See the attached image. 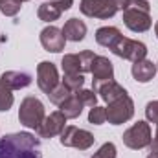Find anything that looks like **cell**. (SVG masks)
<instances>
[{"label": "cell", "mask_w": 158, "mask_h": 158, "mask_svg": "<svg viewBox=\"0 0 158 158\" xmlns=\"http://www.w3.org/2000/svg\"><path fill=\"white\" fill-rule=\"evenodd\" d=\"M61 83L70 90V92H77L85 85V74H63Z\"/></svg>", "instance_id": "cell-21"}, {"label": "cell", "mask_w": 158, "mask_h": 158, "mask_svg": "<svg viewBox=\"0 0 158 158\" xmlns=\"http://www.w3.org/2000/svg\"><path fill=\"white\" fill-rule=\"evenodd\" d=\"M83 103H81V99H79L77 96H76V92L70 96V98H66L61 105H59V110L64 114V118L66 119H76L81 116V112H83Z\"/></svg>", "instance_id": "cell-18"}, {"label": "cell", "mask_w": 158, "mask_h": 158, "mask_svg": "<svg viewBox=\"0 0 158 158\" xmlns=\"http://www.w3.org/2000/svg\"><path fill=\"white\" fill-rule=\"evenodd\" d=\"M79 9H81V13L85 17L101 19V20L112 19L116 15V7L109 0H81Z\"/></svg>", "instance_id": "cell-7"}, {"label": "cell", "mask_w": 158, "mask_h": 158, "mask_svg": "<svg viewBox=\"0 0 158 158\" xmlns=\"http://www.w3.org/2000/svg\"><path fill=\"white\" fill-rule=\"evenodd\" d=\"M0 158H42L40 138L31 132H13L0 138Z\"/></svg>", "instance_id": "cell-1"}, {"label": "cell", "mask_w": 158, "mask_h": 158, "mask_svg": "<svg viewBox=\"0 0 158 158\" xmlns=\"http://www.w3.org/2000/svg\"><path fill=\"white\" fill-rule=\"evenodd\" d=\"M61 68H63V74H83L77 53H66L61 59Z\"/></svg>", "instance_id": "cell-20"}, {"label": "cell", "mask_w": 158, "mask_h": 158, "mask_svg": "<svg viewBox=\"0 0 158 158\" xmlns=\"http://www.w3.org/2000/svg\"><path fill=\"white\" fill-rule=\"evenodd\" d=\"M76 96H77L79 99H81V103L85 105V107H96V103H98V96H96V92L94 90H86V88H81L76 92Z\"/></svg>", "instance_id": "cell-24"}, {"label": "cell", "mask_w": 158, "mask_h": 158, "mask_svg": "<svg viewBox=\"0 0 158 158\" xmlns=\"http://www.w3.org/2000/svg\"><path fill=\"white\" fill-rule=\"evenodd\" d=\"M147 158H158V151H151V153H149V156Z\"/></svg>", "instance_id": "cell-33"}, {"label": "cell", "mask_w": 158, "mask_h": 158, "mask_svg": "<svg viewBox=\"0 0 158 158\" xmlns=\"http://www.w3.org/2000/svg\"><path fill=\"white\" fill-rule=\"evenodd\" d=\"M2 83L6 86H9L11 90H20V88H26L31 85V76L26 74V72H17V70H7L4 72L2 76Z\"/></svg>", "instance_id": "cell-15"}, {"label": "cell", "mask_w": 158, "mask_h": 158, "mask_svg": "<svg viewBox=\"0 0 158 158\" xmlns=\"http://www.w3.org/2000/svg\"><path fill=\"white\" fill-rule=\"evenodd\" d=\"M109 2L116 7V11H119V9L123 11V9L127 7V4H129V0H109Z\"/></svg>", "instance_id": "cell-31"}, {"label": "cell", "mask_w": 158, "mask_h": 158, "mask_svg": "<svg viewBox=\"0 0 158 158\" xmlns=\"http://www.w3.org/2000/svg\"><path fill=\"white\" fill-rule=\"evenodd\" d=\"M110 52H112L114 55L121 57V59L131 61V63H136V61H142V59L147 57V46H145L143 42L129 39V37H123V35L112 44Z\"/></svg>", "instance_id": "cell-3"}, {"label": "cell", "mask_w": 158, "mask_h": 158, "mask_svg": "<svg viewBox=\"0 0 158 158\" xmlns=\"http://www.w3.org/2000/svg\"><path fill=\"white\" fill-rule=\"evenodd\" d=\"M145 118H147V121L158 125V99L156 101H149L145 105Z\"/></svg>", "instance_id": "cell-29"}, {"label": "cell", "mask_w": 158, "mask_h": 158, "mask_svg": "<svg viewBox=\"0 0 158 158\" xmlns=\"http://www.w3.org/2000/svg\"><path fill=\"white\" fill-rule=\"evenodd\" d=\"M13 101H15L13 90L9 86H6L2 83V79H0V112H7L13 107Z\"/></svg>", "instance_id": "cell-22"}, {"label": "cell", "mask_w": 158, "mask_h": 158, "mask_svg": "<svg viewBox=\"0 0 158 158\" xmlns=\"http://www.w3.org/2000/svg\"><path fill=\"white\" fill-rule=\"evenodd\" d=\"M123 24L134 33H143L151 28L153 20H151L149 13L134 9V7H127V9H123Z\"/></svg>", "instance_id": "cell-9"}, {"label": "cell", "mask_w": 158, "mask_h": 158, "mask_svg": "<svg viewBox=\"0 0 158 158\" xmlns=\"http://www.w3.org/2000/svg\"><path fill=\"white\" fill-rule=\"evenodd\" d=\"M2 2H4V0H0V4H2Z\"/></svg>", "instance_id": "cell-37"}, {"label": "cell", "mask_w": 158, "mask_h": 158, "mask_svg": "<svg viewBox=\"0 0 158 158\" xmlns=\"http://www.w3.org/2000/svg\"><path fill=\"white\" fill-rule=\"evenodd\" d=\"M61 15H63V9H61L59 0H46L37 9V17L42 22H55V20H59Z\"/></svg>", "instance_id": "cell-17"}, {"label": "cell", "mask_w": 158, "mask_h": 158, "mask_svg": "<svg viewBox=\"0 0 158 158\" xmlns=\"http://www.w3.org/2000/svg\"><path fill=\"white\" fill-rule=\"evenodd\" d=\"M116 155H118L116 145H114L112 142H107V143H103V145L92 155V158H116Z\"/></svg>", "instance_id": "cell-27"}, {"label": "cell", "mask_w": 158, "mask_h": 158, "mask_svg": "<svg viewBox=\"0 0 158 158\" xmlns=\"http://www.w3.org/2000/svg\"><path fill=\"white\" fill-rule=\"evenodd\" d=\"M72 94H74V92H70V90H68L63 83H59V85H57V86H55V88L48 94V98H50V101H52L53 105H57V107H59V105H61L66 98H70Z\"/></svg>", "instance_id": "cell-23"}, {"label": "cell", "mask_w": 158, "mask_h": 158, "mask_svg": "<svg viewBox=\"0 0 158 158\" xmlns=\"http://www.w3.org/2000/svg\"><path fill=\"white\" fill-rule=\"evenodd\" d=\"M17 2H20V4H22V2H28V0H17Z\"/></svg>", "instance_id": "cell-35"}, {"label": "cell", "mask_w": 158, "mask_h": 158, "mask_svg": "<svg viewBox=\"0 0 158 158\" xmlns=\"http://www.w3.org/2000/svg\"><path fill=\"white\" fill-rule=\"evenodd\" d=\"M121 37V31L114 26H103L96 31V42L99 46H105V48H112V44Z\"/></svg>", "instance_id": "cell-19"}, {"label": "cell", "mask_w": 158, "mask_h": 158, "mask_svg": "<svg viewBox=\"0 0 158 158\" xmlns=\"http://www.w3.org/2000/svg\"><path fill=\"white\" fill-rule=\"evenodd\" d=\"M149 149H151V151H158V125H156V132H155V138H153Z\"/></svg>", "instance_id": "cell-32"}, {"label": "cell", "mask_w": 158, "mask_h": 158, "mask_svg": "<svg viewBox=\"0 0 158 158\" xmlns=\"http://www.w3.org/2000/svg\"><path fill=\"white\" fill-rule=\"evenodd\" d=\"M61 138V145L64 147H74V149H79V151H88L92 145H94V134L85 131V129H79V127H74V125H66L64 131L59 134Z\"/></svg>", "instance_id": "cell-5"}, {"label": "cell", "mask_w": 158, "mask_h": 158, "mask_svg": "<svg viewBox=\"0 0 158 158\" xmlns=\"http://www.w3.org/2000/svg\"><path fill=\"white\" fill-rule=\"evenodd\" d=\"M77 55H79L81 72H83V74L90 72V68H92V61L96 59V53H94V52H90V50H83V52H79Z\"/></svg>", "instance_id": "cell-26"}, {"label": "cell", "mask_w": 158, "mask_h": 158, "mask_svg": "<svg viewBox=\"0 0 158 158\" xmlns=\"http://www.w3.org/2000/svg\"><path fill=\"white\" fill-rule=\"evenodd\" d=\"M131 74H132V77L136 79L138 83H149L151 79L156 76V63H153L149 59L136 61V63H132Z\"/></svg>", "instance_id": "cell-14"}, {"label": "cell", "mask_w": 158, "mask_h": 158, "mask_svg": "<svg viewBox=\"0 0 158 158\" xmlns=\"http://www.w3.org/2000/svg\"><path fill=\"white\" fill-rule=\"evenodd\" d=\"M107 112V121L110 125H121L127 123L129 119L134 116V101L131 99V96H123L116 101L109 103V107H105Z\"/></svg>", "instance_id": "cell-6"}, {"label": "cell", "mask_w": 158, "mask_h": 158, "mask_svg": "<svg viewBox=\"0 0 158 158\" xmlns=\"http://www.w3.org/2000/svg\"><path fill=\"white\" fill-rule=\"evenodd\" d=\"M46 118V112H44V105L39 98L35 96H28L22 99L20 103V109H19V121L28 127V129H39L40 123Z\"/></svg>", "instance_id": "cell-2"}, {"label": "cell", "mask_w": 158, "mask_h": 158, "mask_svg": "<svg viewBox=\"0 0 158 158\" xmlns=\"http://www.w3.org/2000/svg\"><path fill=\"white\" fill-rule=\"evenodd\" d=\"M92 90H94L96 94H99V98H101L103 101H107V103H112V101H116V99H119V98L127 96V90H125L119 83H116L114 79L103 81V83L92 86Z\"/></svg>", "instance_id": "cell-13"}, {"label": "cell", "mask_w": 158, "mask_h": 158, "mask_svg": "<svg viewBox=\"0 0 158 158\" xmlns=\"http://www.w3.org/2000/svg\"><path fill=\"white\" fill-rule=\"evenodd\" d=\"M66 127V118L61 110H55L52 112L50 116H46L44 121L40 123V127L37 129V134L39 138H53L57 134H61Z\"/></svg>", "instance_id": "cell-10"}, {"label": "cell", "mask_w": 158, "mask_h": 158, "mask_svg": "<svg viewBox=\"0 0 158 158\" xmlns=\"http://www.w3.org/2000/svg\"><path fill=\"white\" fill-rule=\"evenodd\" d=\"M63 35L66 40H72V42H79V40L85 39L86 35V24L83 20H79L76 17L68 19L63 26Z\"/></svg>", "instance_id": "cell-16"}, {"label": "cell", "mask_w": 158, "mask_h": 158, "mask_svg": "<svg viewBox=\"0 0 158 158\" xmlns=\"http://www.w3.org/2000/svg\"><path fill=\"white\" fill-rule=\"evenodd\" d=\"M156 72H158V63H156Z\"/></svg>", "instance_id": "cell-36"}, {"label": "cell", "mask_w": 158, "mask_h": 158, "mask_svg": "<svg viewBox=\"0 0 158 158\" xmlns=\"http://www.w3.org/2000/svg\"><path fill=\"white\" fill-rule=\"evenodd\" d=\"M123 143L129 147V149H134V151H140V149H145L151 145L153 142V136H151V127L147 121H136L131 129H127L123 132Z\"/></svg>", "instance_id": "cell-4"}, {"label": "cell", "mask_w": 158, "mask_h": 158, "mask_svg": "<svg viewBox=\"0 0 158 158\" xmlns=\"http://www.w3.org/2000/svg\"><path fill=\"white\" fill-rule=\"evenodd\" d=\"M20 2H17V0H4L2 4H0V11L6 15V17H15L19 11H20Z\"/></svg>", "instance_id": "cell-28"}, {"label": "cell", "mask_w": 158, "mask_h": 158, "mask_svg": "<svg viewBox=\"0 0 158 158\" xmlns=\"http://www.w3.org/2000/svg\"><path fill=\"white\" fill-rule=\"evenodd\" d=\"M155 33H156V39H158V22H156V26H155Z\"/></svg>", "instance_id": "cell-34"}, {"label": "cell", "mask_w": 158, "mask_h": 158, "mask_svg": "<svg viewBox=\"0 0 158 158\" xmlns=\"http://www.w3.org/2000/svg\"><path fill=\"white\" fill-rule=\"evenodd\" d=\"M127 7H134V9H140V11H145V13L151 11V4H149L147 0H129ZM127 7H125V9H127Z\"/></svg>", "instance_id": "cell-30"}, {"label": "cell", "mask_w": 158, "mask_h": 158, "mask_svg": "<svg viewBox=\"0 0 158 158\" xmlns=\"http://www.w3.org/2000/svg\"><path fill=\"white\" fill-rule=\"evenodd\" d=\"M92 86L103 83V81H110L114 79V66L112 63L109 61V57H103V55H96V59L92 61Z\"/></svg>", "instance_id": "cell-12"}, {"label": "cell", "mask_w": 158, "mask_h": 158, "mask_svg": "<svg viewBox=\"0 0 158 158\" xmlns=\"http://www.w3.org/2000/svg\"><path fill=\"white\" fill-rule=\"evenodd\" d=\"M107 121V112H105V107H92L90 112H88V123L92 125H101Z\"/></svg>", "instance_id": "cell-25"}, {"label": "cell", "mask_w": 158, "mask_h": 158, "mask_svg": "<svg viewBox=\"0 0 158 158\" xmlns=\"http://www.w3.org/2000/svg\"><path fill=\"white\" fill-rule=\"evenodd\" d=\"M61 83L59 79V72H57V66L50 61H42L37 64V85L39 88L48 96L57 85Z\"/></svg>", "instance_id": "cell-8"}, {"label": "cell", "mask_w": 158, "mask_h": 158, "mask_svg": "<svg viewBox=\"0 0 158 158\" xmlns=\"http://www.w3.org/2000/svg\"><path fill=\"white\" fill-rule=\"evenodd\" d=\"M64 35H63V30L55 28V26H48L40 31V44L46 52H52V53H59L64 50Z\"/></svg>", "instance_id": "cell-11"}]
</instances>
